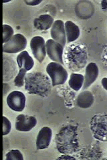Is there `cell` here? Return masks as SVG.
<instances>
[{
    "mask_svg": "<svg viewBox=\"0 0 107 160\" xmlns=\"http://www.w3.org/2000/svg\"><path fill=\"white\" fill-rule=\"evenodd\" d=\"M56 145L58 151L62 154L71 155L79 151L77 128L73 125L62 128L56 136Z\"/></svg>",
    "mask_w": 107,
    "mask_h": 160,
    "instance_id": "obj_1",
    "label": "cell"
},
{
    "mask_svg": "<svg viewBox=\"0 0 107 160\" xmlns=\"http://www.w3.org/2000/svg\"><path fill=\"white\" fill-rule=\"evenodd\" d=\"M86 48L79 44H74L66 47L64 54V62L72 72L80 71L87 64Z\"/></svg>",
    "mask_w": 107,
    "mask_h": 160,
    "instance_id": "obj_2",
    "label": "cell"
},
{
    "mask_svg": "<svg viewBox=\"0 0 107 160\" xmlns=\"http://www.w3.org/2000/svg\"><path fill=\"white\" fill-rule=\"evenodd\" d=\"M51 86H52L51 80L42 72H34L26 74L25 89L29 94L46 97L51 91Z\"/></svg>",
    "mask_w": 107,
    "mask_h": 160,
    "instance_id": "obj_3",
    "label": "cell"
},
{
    "mask_svg": "<svg viewBox=\"0 0 107 160\" xmlns=\"http://www.w3.org/2000/svg\"><path fill=\"white\" fill-rule=\"evenodd\" d=\"M90 128L95 139L107 142V114L100 113L93 116L90 122Z\"/></svg>",
    "mask_w": 107,
    "mask_h": 160,
    "instance_id": "obj_4",
    "label": "cell"
},
{
    "mask_svg": "<svg viewBox=\"0 0 107 160\" xmlns=\"http://www.w3.org/2000/svg\"><path fill=\"white\" fill-rule=\"evenodd\" d=\"M46 72L50 77L53 87L64 84L68 78L67 70L58 62H50L46 67Z\"/></svg>",
    "mask_w": 107,
    "mask_h": 160,
    "instance_id": "obj_5",
    "label": "cell"
},
{
    "mask_svg": "<svg viewBox=\"0 0 107 160\" xmlns=\"http://www.w3.org/2000/svg\"><path fill=\"white\" fill-rule=\"evenodd\" d=\"M27 46L26 38L21 34L13 36L7 43L3 45V52L7 54H16L24 51Z\"/></svg>",
    "mask_w": 107,
    "mask_h": 160,
    "instance_id": "obj_6",
    "label": "cell"
},
{
    "mask_svg": "<svg viewBox=\"0 0 107 160\" xmlns=\"http://www.w3.org/2000/svg\"><path fill=\"white\" fill-rule=\"evenodd\" d=\"M46 51L48 57L53 62H58L62 65L64 62V47L52 39H50L46 42Z\"/></svg>",
    "mask_w": 107,
    "mask_h": 160,
    "instance_id": "obj_7",
    "label": "cell"
},
{
    "mask_svg": "<svg viewBox=\"0 0 107 160\" xmlns=\"http://www.w3.org/2000/svg\"><path fill=\"white\" fill-rule=\"evenodd\" d=\"M30 48L34 58L39 62H42L47 54L46 44L44 39L41 36H35L30 41Z\"/></svg>",
    "mask_w": 107,
    "mask_h": 160,
    "instance_id": "obj_8",
    "label": "cell"
},
{
    "mask_svg": "<svg viewBox=\"0 0 107 160\" xmlns=\"http://www.w3.org/2000/svg\"><path fill=\"white\" fill-rule=\"evenodd\" d=\"M7 104L13 111L22 112L26 107V98L23 92L18 91H14L9 94L7 97Z\"/></svg>",
    "mask_w": 107,
    "mask_h": 160,
    "instance_id": "obj_9",
    "label": "cell"
},
{
    "mask_svg": "<svg viewBox=\"0 0 107 160\" xmlns=\"http://www.w3.org/2000/svg\"><path fill=\"white\" fill-rule=\"evenodd\" d=\"M50 34L52 40L65 47L66 44V36L64 23L62 20H57L54 21L51 28Z\"/></svg>",
    "mask_w": 107,
    "mask_h": 160,
    "instance_id": "obj_10",
    "label": "cell"
},
{
    "mask_svg": "<svg viewBox=\"0 0 107 160\" xmlns=\"http://www.w3.org/2000/svg\"><path fill=\"white\" fill-rule=\"evenodd\" d=\"M37 124V119L33 116L26 115H19L16 120V129L19 131L27 132L30 131Z\"/></svg>",
    "mask_w": 107,
    "mask_h": 160,
    "instance_id": "obj_11",
    "label": "cell"
},
{
    "mask_svg": "<svg viewBox=\"0 0 107 160\" xmlns=\"http://www.w3.org/2000/svg\"><path fill=\"white\" fill-rule=\"evenodd\" d=\"M99 74V69L96 63L90 62L88 64L86 67L85 83L82 87V90L85 91L90 87L98 78Z\"/></svg>",
    "mask_w": 107,
    "mask_h": 160,
    "instance_id": "obj_12",
    "label": "cell"
},
{
    "mask_svg": "<svg viewBox=\"0 0 107 160\" xmlns=\"http://www.w3.org/2000/svg\"><path fill=\"white\" fill-rule=\"evenodd\" d=\"M52 138V131L48 127L41 128L37 136L36 148L38 150L48 148Z\"/></svg>",
    "mask_w": 107,
    "mask_h": 160,
    "instance_id": "obj_13",
    "label": "cell"
},
{
    "mask_svg": "<svg viewBox=\"0 0 107 160\" xmlns=\"http://www.w3.org/2000/svg\"><path fill=\"white\" fill-rule=\"evenodd\" d=\"M54 22V18L50 15L43 14L34 20V26L38 30L46 31L51 29Z\"/></svg>",
    "mask_w": 107,
    "mask_h": 160,
    "instance_id": "obj_14",
    "label": "cell"
},
{
    "mask_svg": "<svg viewBox=\"0 0 107 160\" xmlns=\"http://www.w3.org/2000/svg\"><path fill=\"white\" fill-rule=\"evenodd\" d=\"M17 64L20 69H24L26 71L33 68L34 61L27 51H22L17 56Z\"/></svg>",
    "mask_w": 107,
    "mask_h": 160,
    "instance_id": "obj_15",
    "label": "cell"
},
{
    "mask_svg": "<svg viewBox=\"0 0 107 160\" xmlns=\"http://www.w3.org/2000/svg\"><path fill=\"white\" fill-rule=\"evenodd\" d=\"M64 26L67 43H71V42L76 41L80 34V30L79 27L71 20L65 22Z\"/></svg>",
    "mask_w": 107,
    "mask_h": 160,
    "instance_id": "obj_16",
    "label": "cell"
},
{
    "mask_svg": "<svg viewBox=\"0 0 107 160\" xmlns=\"http://www.w3.org/2000/svg\"><path fill=\"white\" fill-rule=\"evenodd\" d=\"M94 103V96L91 92L83 91L77 97L76 105L82 109L90 108Z\"/></svg>",
    "mask_w": 107,
    "mask_h": 160,
    "instance_id": "obj_17",
    "label": "cell"
},
{
    "mask_svg": "<svg viewBox=\"0 0 107 160\" xmlns=\"http://www.w3.org/2000/svg\"><path fill=\"white\" fill-rule=\"evenodd\" d=\"M85 83V76L82 74L72 72L70 77L68 84L73 91H79L82 88Z\"/></svg>",
    "mask_w": 107,
    "mask_h": 160,
    "instance_id": "obj_18",
    "label": "cell"
},
{
    "mask_svg": "<svg viewBox=\"0 0 107 160\" xmlns=\"http://www.w3.org/2000/svg\"><path fill=\"white\" fill-rule=\"evenodd\" d=\"M14 31L12 27L7 24L3 25V43L6 44L14 36Z\"/></svg>",
    "mask_w": 107,
    "mask_h": 160,
    "instance_id": "obj_19",
    "label": "cell"
},
{
    "mask_svg": "<svg viewBox=\"0 0 107 160\" xmlns=\"http://www.w3.org/2000/svg\"><path fill=\"white\" fill-rule=\"evenodd\" d=\"M26 70L24 69H20L19 72L14 79V84L17 87L24 86L25 79L26 77Z\"/></svg>",
    "mask_w": 107,
    "mask_h": 160,
    "instance_id": "obj_20",
    "label": "cell"
},
{
    "mask_svg": "<svg viewBox=\"0 0 107 160\" xmlns=\"http://www.w3.org/2000/svg\"><path fill=\"white\" fill-rule=\"evenodd\" d=\"M6 160H23L24 159V157H23V155L20 152V150L12 149L6 153Z\"/></svg>",
    "mask_w": 107,
    "mask_h": 160,
    "instance_id": "obj_21",
    "label": "cell"
},
{
    "mask_svg": "<svg viewBox=\"0 0 107 160\" xmlns=\"http://www.w3.org/2000/svg\"><path fill=\"white\" fill-rule=\"evenodd\" d=\"M12 129V124L7 117L3 116V135L5 136L10 133Z\"/></svg>",
    "mask_w": 107,
    "mask_h": 160,
    "instance_id": "obj_22",
    "label": "cell"
},
{
    "mask_svg": "<svg viewBox=\"0 0 107 160\" xmlns=\"http://www.w3.org/2000/svg\"><path fill=\"white\" fill-rule=\"evenodd\" d=\"M41 2V0H30V1H26V0H25L24 2L28 5V6H37V5L40 4Z\"/></svg>",
    "mask_w": 107,
    "mask_h": 160,
    "instance_id": "obj_23",
    "label": "cell"
},
{
    "mask_svg": "<svg viewBox=\"0 0 107 160\" xmlns=\"http://www.w3.org/2000/svg\"><path fill=\"white\" fill-rule=\"evenodd\" d=\"M102 62H103V63L105 64V65L107 67V46L105 48L103 53H102Z\"/></svg>",
    "mask_w": 107,
    "mask_h": 160,
    "instance_id": "obj_24",
    "label": "cell"
},
{
    "mask_svg": "<svg viewBox=\"0 0 107 160\" xmlns=\"http://www.w3.org/2000/svg\"><path fill=\"white\" fill-rule=\"evenodd\" d=\"M101 84H102V86L103 87V88L107 91V78L106 77H105L102 79Z\"/></svg>",
    "mask_w": 107,
    "mask_h": 160,
    "instance_id": "obj_25",
    "label": "cell"
},
{
    "mask_svg": "<svg viewBox=\"0 0 107 160\" xmlns=\"http://www.w3.org/2000/svg\"><path fill=\"white\" fill-rule=\"evenodd\" d=\"M75 159V158H72L71 156H70L68 154H64V156H62V157H60L58 158V159Z\"/></svg>",
    "mask_w": 107,
    "mask_h": 160,
    "instance_id": "obj_26",
    "label": "cell"
},
{
    "mask_svg": "<svg viewBox=\"0 0 107 160\" xmlns=\"http://www.w3.org/2000/svg\"><path fill=\"white\" fill-rule=\"evenodd\" d=\"M101 8L102 9L107 11V1H102L101 2Z\"/></svg>",
    "mask_w": 107,
    "mask_h": 160,
    "instance_id": "obj_27",
    "label": "cell"
}]
</instances>
